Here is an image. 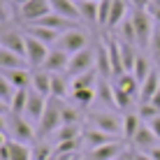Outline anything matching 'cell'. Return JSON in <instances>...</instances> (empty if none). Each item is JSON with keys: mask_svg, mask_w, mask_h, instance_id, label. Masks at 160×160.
I'll use <instances>...</instances> for the list:
<instances>
[{"mask_svg": "<svg viewBox=\"0 0 160 160\" xmlns=\"http://www.w3.org/2000/svg\"><path fill=\"white\" fill-rule=\"evenodd\" d=\"M88 123H91V128L102 130L112 137H123V116H118L114 112H107V109L91 112L88 114Z\"/></svg>", "mask_w": 160, "mask_h": 160, "instance_id": "cell-1", "label": "cell"}, {"mask_svg": "<svg viewBox=\"0 0 160 160\" xmlns=\"http://www.w3.org/2000/svg\"><path fill=\"white\" fill-rule=\"evenodd\" d=\"M60 107H63V100H51L47 102V109H44V116L37 123V137H47V135H56L58 128L63 125V114H60Z\"/></svg>", "mask_w": 160, "mask_h": 160, "instance_id": "cell-2", "label": "cell"}, {"mask_svg": "<svg viewBox=\"0 0 160 160\" xmlns=\"http://www.w3.org/2000/svg\"><path fill=\"white\" fill-rule=\"evenodd\" d=\"M0 47L26 58V35H21L19 28L9 21H0Z\"/></svg>", "mask_w": 160, "mask_h": 160, "instance_id": "cell-3", "label": "cell"}, {"mask_svg": "<svg viewBox=\"0 0 160 160\" xmlns=\"http://www.w3.org/2000/svg\"><path fill=\"white\" fill-rule=\"evenodd\" d=\"M7 132L14 142H35L37 137V130H35V123H30L26 116H19V114H9L7 118Z\"/></svg>", "mask_w": 160, "mask_h": 160, "instance_id": "cell-4", "label": "cell"}, {"mask_svg": "<svg viewBox=\"0 0 160 160\" xmlns=\"http://www.w3.org/2000/svg\"><path fill=\"white\" fill-rule=\"evenodd\" d=\"M95 68H98V53H95V47H86L84 51L74 53V56L70 58V65H68V72H65V74L72 79V77H79V74L88 72V70H95Z\"/></svg>", "mask_w": 160, "mask_h": 160, "instance_id": "cell-5", "label": "cell"}, {"mask_svg": "<svg viewBox=\"0 0 160 160\" xmlns=\"http://www.w3.org/2000/svg\"><path fill=\"white\" fill-rule=\"evenodd\" d=\"M132 26H135V32H137V44H139L142 49H148V44H151V37H153V26H151V19L153 16L146 12V9H135L132 12Z\"/></svg>", "mask_w": 160, "mask_h": 160, "instance_id": "cell-6", "label": "cell"}, {"mask_svg": "<svg viewBox=\"0 0 160 160\" xmlns=\"http://www.w3.org/2000/svg\"><path fill=\"white\" fill-rule=\"evenodd\" d=\"M47 14H51V2L49 0H30V2H26L23 7L16 9V16H19L23 23H35V21L44 19Z\"/></svg>", "mask_w": 160, "mask_h": 160, "instance_id": "cell-7", "label": "cell"}, {"mask_svg": "<svg viewBox=\"0 0 160 160\" xmlns=\"http://www.w3.org/2000/svg\"><path fill=\"white\" fill-rule=\"evenodd\" d=\"M56 47L63 49V51L70 53V56H74V53L84 51V49L88 47V35H86V30H81V28L68 30V32H63V35H60V40H58Z\"/></svg>", "mask_w": 160, "mask_h": 160, "instance_id": "cell-8", "label": "cell"}, {"mask_svg": "<svg viewBox=\"0 0 160 160\" xmlns=\"http://www.w3.org/2000/svg\"><path fill=\"white\" fill-rule=\"evenodd\" d=\"M49 51H51V49H49L47 44H42L40 40H35L32 35H26V60H28L30 70H42Z\"/></svg>", "mask_w": 160, "mask_h": 160, "instance_id": "cell-9", "label": "cell"}, {"mask_svg": "<svg viewBox=\"0 0 160 160\" xmlns=\"http://www.w3.org/2000/svg\"><path fill=\"white\" fill-rule=\"evenodd\" d=\"M123 153H128V142H109V144H104L100 148H93L91 153H88V158L91 160H116L121 158Z\"/></svg>", "mask_w": 160, "mask_h": 160, "instance_id": "cell-10", "label": "cell"}, {"mask_svg": "<svg viewBox=\"0 0 160 160\" xmlns=\"http://www.w3.org/2000/svg\"><path fill=\"white\" fill-rule=\"evenodd\" d=\"M70 53H65L63 49H51L49 51V56L47 60H44V65H42V70H47L49 74H58V72H68V65H70Z\"/></svg>", "mask_w": 160, "mask_h": 160, "instance_id": "cell-11", "label": "cell"}, {"mask_svg": "<svg viewBox=\"0 0 160 160\" xmlns=\"http://www.w3.org/2000/svg\"><path fill=\"white\" fill-rule=\"evenodd\" d=\"M47 98L40 95V93H35V91H30L28 93V104H26V112H23V116L30 121V123H40L42 116H44V109H47Z\"/></svg>", "mask_w": 160, "mask_h": 160, "instance_id": "cell-12", "label": "cell"}, {"mask_svg": "<svg viewBox=\"0 0 160 160\" xmlns=\"http://www.w3.org/2000/svg\"><path fill=\"white\" fill-rule=\"evenodd\" d=\"M107 42V49H109V60H112V77L118 79V77L128 74L125 72V65H123V56H121V42L118 37H104Z\"/></svg>", "mask_w": 160, "mask_h": 160, "instance_id": "cell-13", "label": "cell"}, {"mask_svg": "<svg viewBox=\"0 0 160 160\" xmlns=\"http://www.w3.org/2000/svg\"><path fill=\"white\" fill-rule=\"evenodd\" d=\"M9 70H30V68L23 56L0 47V72H9Z\"/></svg>", "mask_w": 160, "mask_h": 160, "instance_id": "cell-14", "label": "cell"}, {"mask_svg": "<svg viewBox=\"0 0 160 160\" xmlns=\"http://www.w3.org/2000/svg\"><path fill=\"white\" fill-rule=\"evenodd\" d=\"M158 137L153 135V130L148 128L146 123H142V128L137 130V135H135V139H132V146H135V151H151V148H156L158 146Z\"/></svg>", "mask_w": 160, "mask_h": 160, "instance_id": "cell-15", "label": "cell"}, {"mask_svg": "<svg viewBox=\"0 0 160 160\" xmlns=\"http://www.w3.org/2000/svg\"><path fill=\"white\" fill-rule=\"evenodd\" d=\"M49 2H51V12L65 16V19H70V21L81 23V14H79V7H77L74 0H49Z\"/></svg>", "mask_w": 160, "mask_h": 160, "instance_id": "cell-16", "label": "cell"}, {"mask_svg": "<svg viewBox=\"0 0 160 160\" xmlns=\"http://www.w3.org/2000/svg\"><path fill=\"white\" fill-rule=\"evenodd\" d=\"M95 53H98V72L102 79H109L112 77V60H109V49L104 40L95 42Z\"/></svg>", "mask_w": 160, "mask_h": 160, "instance_id": "cell-17", "label": "cell"}, {"mask_svg": "<svg viewBox=\"0 0 160 160\" xmlns=\"http://www.w3.org/2000/svg\"><path fill=\"white\" fill-rule=\"evenodd\" d=\"M72 93V86H70V77L65 72L51 74V98L56 100H65V98Z\"/></svg>", "mask_w": 160, "mask_h": 160, "instance_id": "cell-18", "label": "cell"}, {"mask_svg": "<svg viewBox=\"0 0 160 160\" xmlns=\"http://www.w3.org/2000/svg\"><path fill=\"white\" fill-rule=\"evenodd\" d=\"M30 91H35V93H40V95L49 98V95H51V74H49L47 70H32Z\"/></svg>", "mask_w": 160, "mask_h": 160, "instance_id": "cell-19", "label": "cell"}, {"mask_svg": "<svg viewBox=\"0 0 160 160\" xmlns=\"http://www.w3.org/2000/svg\"><path fill=\"white\" fill-rule=\"evenodd\" d=\"M160 91V72L158 68L151 70V74L146 77V81L142 84V91H139V102H151V98Z\"/></svg>", "mask_w": 160, "mask_h": 160, "instance_id": "cell-20", "label": "cell"}, {"mask_svg": "<svg viewBox=\"0 0 160 160\" xmlns=\"http://www.w3.org/2000/svg\"><path fill=\"white\" fill-rule=\"evenodd\" d=\"M98 81H100V72L95 68V70H88V72L79 74V77H72L70 86H72V91H84V88H98Z\"/></svg>", "mask_w": 160, "mask_h": 160, "instance_id": "cell-21", "label": "cell"}, {"mask_svg": "<svg viewBox=\"0 0 160 160\" xmlns=\"http://www.w3.org/2000/svg\"><path fill=\"white\" fill-rule=\"evenodd\" d=\"M128 19V0H112V14H109L107 28H118Z\"/></svg>", "mask_w": 160, "mask_h": 160, "instance_id": "cell-22", "label": "cell"}, {"mask_svg": "<svg viewBox=\"0 0 160 160\" xmlns=\"http://www.w3.org/2000/svg\"><path fill=\"white\" fill-rule=\"evenodd\" d=\"M114 86H118L123 93H128L130 98H135V100H139V91H142V84L135 79V74H123L118 77V79H114Z\"/></svg>", "mask_w": 160, "mask_h": 160, "instance_id": "cell-23", "label": "cell"}, {"mask_svg": "<svg viewBox=\"0 0 160 160\" xmlns=\"http://www.w3.org/2000/svg\"><path fill=\"white\" fill-rule=\"evenodd\" d=\"M7 158L9 160H32V146L23 142L7 139Z\"/></svg>", "mask_w": 160, "mask_h": 160, "instance_id": "cell-24", "label": "cell"}, {"mask_svg": "<svg viewBox=\"0 0 160 160\" xmlns=\"http://www.w3.org/2000/svg\"><path fill=\"white\" fill-rule=\"evenodd\" d=\"M84 139L93 151V148H100L104 144H109V142H116L118 137H112V135H107V132H102V130H95V128H88L84 132Z\"/></svg>", "mask_w": 160, "mask_h": 160, "instance_id": "cell-25", "label": "cell"}, {"mask_svg": "<svg viewBox=\"0 0 160 160\" xmlns=\"http://www.w3.org/2000/svg\"><path fill=\"white\" fill-rule=\"evenodd\" d=\"M142 123H144V121L139 118V114H135V112L123 114V139L125 142L135 139V135H137V130L142 128Z\"/></svg>", "mask_w": 160, "mask_h": 160, "instance_id": "cell-26", "label": "cell"}, {"mask_svg": "<svg viewBox=\"0 0 160 160\" xmlns=\"http://www.w3.org/2000/svg\"><path fill=\"white\" fill-rule=\"evenodd\" d=\"M28 35H32L35 40H40L42 44H47V47L58 44V40H60V32L49 30V28H42V26H28Z\"/></svg>", "mask_w": 160, "mask_h": 160, "instance_id": "cell-27", "label": "cell"}, {"mask_svg": "<svg viewBox=\"0 0 160 160\" xmlns=\"http://www.w3.org/2000/svg\"><path fill=\"white\" fill-rule=\"evenodd\" d=\"M2 74L7 77V81L14 88H30V81H32L30 70H9V72H2Z\"/></svg>", "mask_w": 160, "mask_h": 160, "instance_id": "cell-28", "label": "cell"}, {"mask_svg": "<svg viewBox=\"0 0 160 160\" xmlns=\"http://www.w3.org/2000/svg\"><path fill=\"white\" fill-rule=\"evenodd\" d=\"M28 93H30V88H16L12 102H9V114H19V116H23L26 104H28Z\"/></svg>", "mask_w": 160, "mask_h": 160, "instance_id": "cell-29", "label": "cell"}, {"mask_svg": "<svg viewBox=\"0 0 160 160\" xmlns=\"http://www.w3.org/2000/svg\"><path fill=\"white\" fill-rule=\"evenodd\" d=\"M151 63H148V58L144 56V53H139V56H137V63H135V68H132V72L130 74H135V79L139 81V84H144L146 81V77L151 74Z\"/></svg>", "mask_w": 160, "mask_h": 160, "instance_id": "cell-30", "label": "cell"}, {"mask_svg": "<svg viewBox=\"0 0 160 160\" xmlns=\"http://www.w3.org/2000/svg\"><path fill=\"white\" fill-rule=\"evenodd\" d=\"M81 137V128L74 123H63L56 132V144L58 142H70V139H79Z\"/></svg>", "mask_w": 160, "mask_h": 160, "instance_id": "cell-31", "label": "cell"}, {"mask_svg": "<svg viewBox=\"0 0 160 160\" xmlns=\"http://www.w3.org/2000/svg\"><path fill=\"white\" fill-rule=\"evenodd\" d=\"M70 100L77 107H88L93 100H95V88H84V91H72L70 93Z\"/></svg>", "mask_w": 160, "mask_h": 160, "instance_id": "cell-32", "label": "cell"}, {"mask_svg": "<svg viewBox=\"0 0 160 160\" xmlns=\"http://www.w3.org/2000/svg\"><path fill=\"white\" fill-rule=\"evenodd\" d=\"M118 28H121V30H118V40H121V42H128V44L139 47V44H137V32H135V26H132V19H125Z\"/></svg>", "mask_w": 160, "mask_h": 160, "instance_id": "cell-33", "label": "cell"}, {"mask_svg": "<svg viewBox=\"0 0 160 160\" xmlns=\"http://www.w3.org/2000/svg\"><path fill=\"white\" fill-rule=\"evenodd\" d=\"M81 14V21H88V23H98V2H77Z\"/></svg>", "mask_w": 160, "mask_h": 160, "instance_id": "cell-34", "label": "cell"}, {"mask_svg": "<svg viewBox=\"0 0 160 160\" xmlns=\"http://www.w3.org/2000/svg\"><path fill=\"white\" fill-rule=\"evenodd\" d=\"M51 158H56V148L51 144L37 142V144L32 146V160H51Z\"/></svg>", "mask_w": 160, "mask_h": 160, "instance_id": "cell-35", "label": "cell"}, {"mask_svg": "<svg viewBox=\"0 0 160 160\" xmlns=\"http://www.w3.org/2000/svg\"><path fill=\"white\" fill-rule=\"evenodd\" d=\"M114 102H116V109H121V112L128 114L130 107L135 104V98H130L128 93H123L118 86H114Z\"/></svg>", "mask_w": 160, "mask_h": 160, "instance_id": "cell-36", "label": "cell"}, {"mask_svg": "<svg viewBox=\"0 0 160 160\" xmlns=\"http://www.w3.org/2000/svg\"><path fill=\"white\" fill-rule=\"evenodd\" d=\"M60 114H63V123H74V125H79V121H81V112H79V107H77V104H65V102H63Z\"/></svg>", "mask_w": 160, "mask_h": 160, "instance_id": "cell-37", "label": "cell"}, {"mask_svg": "<svg viewBox=\"0 0 160 160\" xmlns=\"http://www.w3.org/2000/svg\"><path fill=\"white\" fill-rule=\"evenodd\" d=\"M14 93H16V88L7 81V77L0 72V100L9 104V102H12V98H14Z\"/></svg>", "mask_w": 160, "mask_h": 160, "instance_id": "cell-38", "label": "cell"}, {"mask_svg": "<svg viewBox=\"0 0 160 160\" xmlns=\"http://www.w3.org/2000/svg\"><path fill=\"white\" fill-rule=\"evenodd\" d=\"M98 26H107L109 23V14H112V0H100L98 2Z\"/></svg>", "mask_w": 160, "mask_h": 160, "instance_id": "cell-39", "label": "cell"}, {"mask_svg": "<svg viewBox=\"0 0 160 160\" xmlns=\"http://www.w3.org/2000/svg\"><path fill=\"white\" fill-rule=\"evenodd\" d=\"M137 114H139V118L144 121V123H148V121H153L160 112L153 107L151 102H139V112H137Z\"/></svg>", "mask_w": 160, "mask_h": 160, "instance_id": "cell-40", "label": "cell"}, {"mask_svg": "<svg viewBox=\"0 0 160 160\" xmlns=\"http://www.w3.org/2000/svg\"><path fill=\"white\" fill-rule=\"evenodd\" d=\"M148 49H151L153 63L160 65V26H158L156 30H153V37H151V44H148Z\"/></svg>", "mask_w": 160, "mask_h": 160, "instance_id": "cell-41", "label": "cell"}, {"mask_svg": "<svg viewBox=\"0 0 160 160\" xmlns=\"http://www.w3.org/2000/svg\"><path fill=\"white\" fill-rule=\"evenodd\" d=\"M146 125H148V128H151V130H153V135H156V137H158V139H160V114H158V116H156V118H153V121H148V123H146Z\"/></svg>", "mask_w": 160, "mask_h": 160, "instance_id": "cell-42", "label": "cell"}, {"mask_svg": "<svg viewBox=\"0 0 160 160\" xmlns=\"http://www.w3.org/2000/svg\"><path fill=\"white\" fill-rule=\"evenodd\" d=\"M135 9H148L151 7V0H128Z\"/></svg>", "mask_w": 160, "mask_h": 160, "instance_id": "cell-43", "label": "cell"}, {"mask_svg": "<svg viewBox=\"0 0 160 160\" xmlns=\"http://www.w3.org/2000/svg\"><path fill=\"white\" fill-rule=\"evenodd\" d=\"M132 160H153L146 151H132Z\"/></svg>", "mask_w": 160, "mask_h": 160, "instance_id": "cell-44", "label": "cell"}, {"mask_svg": "<svg viewBox=\"0 0 160 160\" xmlns=\"http://www.w3.org/2000/svg\"><path fill=\"white\" fill-rule=\"evenodd\" d=\"M151 104H153V107H156V109H158V112H160V91H158V93H156V95H153V98H151Z\"/></svg>", "mask_w": 160, "mask_h": 160, "instance_id": "cell-45", "label": "cell"}, {"mask_svg": "<svg viewBox=\"0 0 160 160\" xmlns=\"http://www.w3.org/2000/svg\"><path fill=\"white\" fill-rule=\"evenodd\" d=\"M148 156H151L153 160H160V146H156V148H151V151H148Z\"/></svg>", "mask_w": 160, "mask_h": 160, "instance_id": "cell-46", "label": "cell"}, {"mask_svg": "<svg viewBox=\"0 0 160 160\" xmlns=\"http://www.w3.org/2000/svg\"><path fill=\"white\" fill-rule=\"evenodd\" d=\"M0 132H7V118H5V114H0Z\"/></svg>", "mask_w": 160, "mask_h": 160, "instance_id": "cell-47", "label": "cell"}, {"mask_svg": "<svg viewBox=\"0 0 160 160\" xmlns=\"http://www.w3.org/2000/svg\"><path fill=\"white\" fill-rule=\"evenodd\" d=\"M9 2H12L14 7H16V9H19V7H23L26 2H30V0H9Z\"/></svg>", "mask_w": 160, "mask_h": 160, "instance_id": "cell-48", "label": "cell"}, {"mask_svg": "<svg viewBox=\"0 0 160 160\" xmlns=\"http://www.w3.org/2000/svg\"><path fill=\"white\" fill-rule=\"evenodd\" d=\"M9 112V104L7 102H2V100H0V114H7Z\"/></svg>", "mask_w": 160, "mask_h": 160, "instance_id": "cell-49", "label": "cell"}, {"mask_svg": "<svg viewBox=\"0 0 160 160\" xmlns=\"http://www.w3.org/2000/svg\"><path fill=\"white\" fill-rule=\"evenodd\" d=\"M151 16L158 21V26H160V9H151Z\"/></svg>", "mask_w": 160, "mask_h": 160, "instance_id": "cell-50", "label": "cell"}, {"mask_svg": "<svg viewBox=\"0 0 160 160\" xmlns=\"http://www.w3.org/2000/svg\"><path fill=\"white\" fill-rule=\"evenodd\" d=\"M148 9H160V0H151V7Z\"/></svg>", "mask_w": 160, "mask_h": 160, "instance_id": "cell-51", "label": "cell"}, {"mask_svg": "<svg viewBox=\"0 0 160 160\" xmlns=\"http://www.w3.org/2000/svg\"><path fill=\"white\" fill-rule=\"evenodd\" d=\"M0 21H7V16H5V9H2V0H0Z\"/></svg>", "mask_w": 160, "mask_h": 160, "instance_id": "cell-52", "label": "cell"}, {"mask_svg": "<svg viewBox=\"0 0 160 160\" xmlns=\"http://www.w3.org/2000/svg\"><path fill=\"white\" fill-rule=\"evenodd\" d=\"M132 158V151H128V153H123V156H121V158H116V160H130Z\"/></svg>", "mask_w": 160, "mask_h": 160, "instance_id": "cell-53", "label": "cell"}, {"mask_svg": "<svg viewBox=\"0 0 160 160\" xmlns=\"http://www.w3.org/2000/svg\"><path fill=\"white\" fill-rule=\"evenodd\" d=\"M5 144H7V139H5V132H0V148H2Z\"/></svg>", "mask_w": 160, "mask_h": 160, "instance_id": "cell-54", "label": "cell"}, {"mask_svg": "<svg viewBox=\"0 0 160 160\" xmlns=\"http://www.w3.org/2000/svg\"><path fill=\"white\" fill-rule=\"evenodd\" d=\"M74 2H100V0H74Z\"/></svg>", "mask_w": 160, "mask_h": 160, "instance_id": "cell-55", "label": "cell"}, {"mask_svg": "<svg viewBox=\"0 0 160 160\" xmlns=\"http://www.w3.org/2000/svg\"><path fill=\"white\" fill-rule=\"evenodd\" d=\"M51 160H56V158H51Z\"/></svg>", "mask_w": 160, "mask_h": 160, "instance_id": "cell-56", "label": "cell"}, {"mask_svg": "<svg viewBox=\"0 0 160 160\" xmlns=\"http://www.w3.org/2000/svg\"><path fill=\"white\" fill-rule=\"evenodd\" d=\"M130 160H132V158H130Z\"/></svg>", "mask_w": 160, "mask_h": 160, "instance_id": "cell-57", "label": "cell"}]
</instances>
